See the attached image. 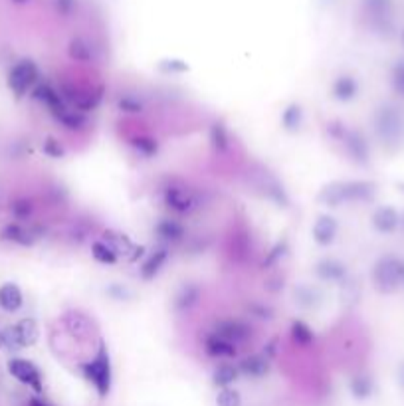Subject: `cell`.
<instances>
[{
  "label": "cell",
  "mask_w": 404,
  "mask_h": 406,
  "mask_svg": "<svg viewBox=\"0 0 404 406\" xmlns=\"http://www.w3.org/2000/svg\"><path fill=\"white\" fill-rule=\"evenodd\" d=\"M375 196L377 185L373 181H335L321 188L317 201L323 206L337 208L349 203H373Z\"/></svg>",
  "instance_id": "cell-1"
},
{
  "label": "cell",
  "mask_w": 404,
  "mask_h": 406,
  "mask_svg": "<svg viewBox=\"0 0 404 406\" xmlns=\"http://www.w3.org/2000/svg\"><path fill=\"white\" fill-rule=\"evenodd\" d=\"M373 127L380 145L390 153L404 147V109L395 103H383L373 115Z\"/></svg>",
  "instance_id": "cell-2"
},
{
  "label": "cell",
  "mask_w": 404,
  "mask_h": 406,
  "mask_svg": "<svg viewBox=\"0 0 404 406\" xmlns=\"http://www.w3.org/2000/svg\"><path fill=\"white\" fill-rule=\"evenodd\" d=\"M79 371L84 375V379L96 389L97 397L107 398L111 392L113 385V367H111V355L103 339H99L96 357L91 361H86L79 365Z\"/></svg>",
  "instance_id": "cell-3"
},
{
  "label": "cell",
  "mask_w": 404,
  "mask_h": 406,
  "mask_svg": "<svg viewBox=\"0 0 404 406\" xmlns=\"http://www.w3.org/2000/svg\"><path fill=\"white\" fill-rule=\"evenodd\" d=\"M327 135L339 141L343 145V149L347 153V157L360 167H367L370 163V147L369 141L365 139V135L359 129H351L343 121H331L327 123Z\"/></svg>",
  "instance_id": "cell-4"
},
{
  "label": "cell",
  "mask_w": 404,
  "mask_h": 406,
  "mask_svg": "<svg viewBox=\"0 0 404 406\" xmlns=\"http://www.w3.org/2000/svg\"><path fill=\"white\" fill-rule=\"evenodd\" d=\"M359 4L375 34L390 36L395 32V0H359Z\"/></svg>",
  "instance_id": "cell-5"
},
{
  "label": "cell",
  "mask_w": 404,
  "mask_h": 406,
  "mask_svg": "<svg viewBox=\"0 0 404 406\" xmlns=\"http://www.w3.org/2000/svg\"><path fill=\"white\" fill-rule=\"evenodd\" d=\"M373 283L380 293H395L404 283V260L387 254L373 265Z\"/></svg>",
  "instance_id": "cell-6"
},
{
  "label": "cell",
  "mask_w": 404,
  "mask_h": 406,
  "mask_svg": "<svg viewBox=\"0 0 404 406\" xmlns=\"http://www.w3.org/2000/svg\"><path fill=\"white\" fill-rule=\"evenodd\" d=\"M103 91H106L103 86H86V83H64L60 88L64 101L79 113L97 109L103 101Z\"/></svg>",
  "instance_id": "cell-7"
},
{
  "label": "cell",
  "mask_w": 404,
  "mask_h": 406,
  "mask_svg": "<svg viewBox=\"0 0 404 406\" xmlns=\"http://www.w3.org/2000/svg\"><path fill=\"white\" fill-rule=\"evenodd\" d=\"M9 88L14 93V98H24L26 93H32V89L36 88V83L40 81V70L36 66L34 60L24 58L18 60L9 71Z\"/></svg>",
  "instance_id": "cell-8"
},
{
  "label": "cell",
  "mask_w": 404,
  "mask_h": 406,
  "mask_svg": "<svg viewBox=\"0 0 404 406\" xmlns=\"http://www.w3.org/2000/svg\"><path fill=\"white\" fill-rule=\"evenodd\" d=\"M163 203L176 214H193L201 206V198L193 188L181 183H168L163 188Z\"/></svg>",
  "instance_id": "cell-9"
},
{
  "label": "cell",
  "mask_w": 404,
  "mask_h": 406,
  "mask_svg": "<svg viewBox=\"0 0 404 406\" xmlns=\"http://www.w3.org/2000/svg\"><path fill=\"white\" fill-rule=\"evenodd\" d=\"M2 337H4V349L10 351L32 347L38 341V323L32 318L20 319L14 325L2 329Z\"/></svg>",
  "instance_id": "cell-10"
},
{
  "label": "cell",
  "mask_w": 404,
  "mask_h": 406,
  "mask_svg": "<svg viewBox=\"0 0 404 406\" xmlns=\"http://www.w3.org/2000/svg\"><path fill=\"white\" fill-rule=\"evenodd\" d=\"M9 372L18 382H22L24 387H30L36 395H40V392L44 390L42 372H40V369H38L32 361L14 357V359H10L9 361Z\"/></svg>",
  "instance_id": "cell-11"
},
{
  "label": "cell",
  "mask_w": 404,
  "mask_h": 406,
  "mask_svg": "<svg viewBox=\"0 0 404 406\" xmlns=\"http://www.w3.org/2000/svg\"><path fill=\"white\" fill-rule=\"evenodd\" d=\"M32 99H36L38 103H42V106L50 111L54 119L62 117V115L70 109L68 103L64 101L60 89H56L52 83H48V81H38V83H36V88L32 89Z\"/></svg>",
  "instance_id": "cell-12"
},
{
  "label": "cell",
  "mask_w": 404,
  "mask_h": 406,
  "mask_svg": "<svg viewBox=\"0 0 404 406\" xmlns=\"http://www.w3.org/2000/svg\"><path fill=\"white\" fill-rule=\"evenodd\" d=\"M212 331H214L216 335L224 337L230 343H234L236 347L242 343H248V341L252 339V327L248 325L246 321H242V319H220V321L214 323V329H212Z\"/></svg>",
  "instance_id": "cell-13"
},
{
  "label": "cell",
  "mask_w": 404,
  "mask_h": 406,
  "mask_svg": "<svg viewBox=\"0 0 404 406\" xmlns=\"http://www.w3.org/2000/svg\"><path fill=\"white\" fill-rule=\"evenodd\" d=\"M258 188H262V193L268 201H272L276 206H280V208H290L291 206V198L288 195V191L283 188L278 178L273 177L270 171H262L260 173V178H258Z\"/></svg>",
  "instance_id": "cell-14"
},
{
  "label": "cell",
  "mask_w": 404,
  "mask_h": 406,
  "mask_svg": "<svg viewBox=\"0 0 404 406\" xmlns=\"http://www.w3.org/2000/svg\"><path fill=\"white\" fill-rule=\"evenodd\" d=\"M38 238H40V236H38V230L26 228V226L20 224V222H9L6 226H2V230H0V240L22 248L34 246V242Z\"/></svg>",
  "instance_id": "cell-15"
},
{
  "label": "cell",
  "mask_w": 404,
  "mask_h": 406,
  "mask_svg": "<svg viewBox=\"0 0 404 406\" xmlns=\"http://www.w3.org/2000/svg\"><path fill=\"white\" fill-rule=\"evenodd\" d=\"M168 258H171V248L165 246V244H161L157 246L153 252H151L147 260L141 264L139 268V275L143 282H153L158 274H161V270L165 268V264L168 262Z\"/></svg>",
  "instance_id": "cell-16"
},
{
  "label": "cell",
  "mask_w": 404,
  "mask_h": 406,
  "mask_svg": "<svg viewBox=\"0 0 404 406\" xmlns=\"http://www.w3.org/2000/svg\"><path fill=\"white\" fill-rule=\"evenodd\" d=\"M315 275L325 283H343L349 275V270L337 258H323L315 264Z\"/></svg>",
  "instance_id": "cell-17"
},
{
  "label": "cell",
  "mask_w": 404,
  "mask_h": 406,
  "mask_svg": "<svg viewBox=\"0 0 404 406\" xmlns=\"http://www.w3.org/2000/svg\"><path fill=\"white\" fill-rule=\"evenodd\" d=\"M155 234L157 238L168 246V244H178L186 238V228L185 224L176 218H171V216H165L155 224Z\"/></svg>",
  "instance_id": "cell-18"
},
{
  "label": "cell",
  "mask_w": 404,
  "mask_h": 406,
  "mask_svg": "<svg viewBox=\"0 0 404 406\" xmlns=\"http://www.w3.org/2000/svg\"><path fill=\"white\" fill-rule=\"evenodd\" d=\"M202 300V288L198 283L188 282L185 285L178 288V292L175 295V301H173V308L178 315H185L188 311H193L198 301Z\"/></svg>",
  "instance_id": "cell-19"
},
{
  "label": "cell",
  "mask_w": 404,
  "mask_h": 406,
  "mask_svg": "<svg viewBox=\"0 0 404 406\" xmlns=\"http://www.w3.org/2000/svg\"><path fill=\"white\" fill-rule=\"evenodd\" d=\"M62 323H64V327L70 331L71 335L78 337V339H86V337L91 335V331H94V323H91V319H89L86 313L78 311V309H70V311H66L62 318Z\"/></svg>",
  "instance_id": "cell-20"
},
{
  "label": "cell",
  "mask_w": 404,
  "mask_h": 406,
  "mask_svg": "<svg viewBox=\"0 0 404 406\" xmlns=\"http://www.w3.org/2000/svg\"><path fill=\"white\" fill-rule=\"evenodd\" d=\"M204 353L212 359H234L238 355V347L211 331L204 339Z\"/></svg>",
  "instance_id": "cell-21"
},
{
  "label": "cell",
  "mask_w": 404,
  "mask_h": 406,
  "mask_svg": "<svg viewBox=\"0 0 404 406\" xmlns=\"http://www.w3.org/2000/svg\"><path fill=\"white\" fill-rule=\"evenodd\" d=\"M238 371L248 379H262L270 372V359L264 353H254L238 362Z\"/></svg>",
  "instance_id": "cell-22"
},
{
  "label": "cell",
  "mask_w": 404,
  "mask_h": 406,
  "mask_svg": "<svg viewBox=\"0 0 404 406\" xmlns=\"http://www.w3.org/2000/svg\"><path fill=\"white\" fill-rule=\"evenodd\" d=\"M337 232H339V224L329 214H321L315 220V224H313V230H311L313 240H315L319 246L325 248L333 244L335 238H337Z\"/></svg>",
  "instance_id": "cell-23"
},
{
  "label": "cell",
  "mask_w": 404,
  "mask_h": 406,
  "mask_svg": "<svg viewBox=\"0 0 404 406\" xmlns=\"http://www.w3.org/2000/svg\"><path fill=\"white\" fill-rule=\"evenodd\" d=\"M400 226V214L393 206H380L373 212V228L380 234H393Z\"/></svg>",
  "instance_id": "cell-24"
},
{
  "label": "cell",
  "mask_w": 404,
  "mask_h": 406,
  "mask_svg": "<svg viewBox=\"0 0 404 406\" xmlns=\"http://www.w3.org/2000/svg\"><path fill=\"white\" fill-rule=\"evenodd\" d=\"M331 93H333V98L337 99V101H343V103L353 101V99L359 96V81L355 80L353 76H349V73H341V76L333 81Z\"/></svg>",
  "instance_id": "cell-25"
},
{
  "label": "cell",
  "mask_w": 404,
  "mask_h": 406,
  "mask_svg": "<svg viewBox=\"0 0 404 406\" xmlns=\"http://www.w3.org/2000/svg\"><path fill=\"white\" fill-rule=\"evenodd\" d=\"M293 300L298 303L299 308L303 309H317L319 303L323 301V293L315 285H309V283H298L293 288Z\"/></svg>",
  "instance_id": "cell-26"
},
{
  "label": "cell",
  "mask_w": 404,
  "mask_h": 406,
  "mask_svg": "<svg viewBox=\"0 0 404 406\" xmlns=\"http://www.w3.org/2000/svg\"><path fill=\"white\" fill-rule=\"evenodd\" d=\"M101 240H103L107 246L111 248L119 258L123 256L129 260V256L133 254V250H135V244L131 242V238H129L127 234H123V232H119V230H106L103 236H101Z\"/></svg>",
  "instance_id": "cell-27"
},
{
  "label": "cell",
  "mask_w": 404,
  "mask_h": 406,
  "mask_svg": "<svg viewBox=\"0 0 404 406\" xmlns=\"http://www.w3.org/2000/svg\"><path fill=\"white\" fill-rule=\"evenodd\" d=\"M24 303V295H22V290L18 288L16 283H2L0 285V308L9 313H16L18 309L22 308Z\"/></svg>",
  "instance_id": "cell-28"
},
{
  "label": "cell",
  "mask_w": 404,
  "mask_h": 406,
  "mask_svg": "<svg viewBox=\"0 0 404 406\" xmlns=\"http://www.w3.org/2000/svg\"><path fill=\"white\" fill-rule=\"evenodd\" d=\"M208 139H211V147L216 155H226L230 151V135L224 121H212L211 129H208Z\"/></svg>",
  "instance_id": "cell-29"
},
{
  "label": "cell",
  "mask_w": 404,
  "mask_h": 406,
  "mask_svg": "<svg viewBox=\"0 0 404 406\" xmlns=\"http://www.w3.org/2000/svg\"><path fill=\"white\" fill-rule=\"evenodd\" d=\"M129 145L133 147V151L141 155V157H145V159H153V157H157L158 153V141L155 137H151V135H145V133H135L129 137Z\"/></svg>",
  "instance_id": "cell-30"
},
{
  "label": "cell",
  "mask_w": 404,
  "mask_h": 406,
  "mask_svg": "<svg viewBox=\"0 0 404 406\" xmlns=\"http://www.w3.org/2000/svg\"><path fill=\"white\" fill-rule=\"evenodd\" d=\"M68 56H70L74 62L89 64L94 62V48H91V44H89L86 38L76 36V38H71L70 44H68Z\"/></svg>",
  "instance_id": "cell-31"
},
{
  "label": "cell",
  "mask_w": 404,
  "mask_h": 406,
  "mask_svg": "<svg viewBox=\"0 0 404 406\" xmlns=\"http://www.w3.org/2000/svg\"><path fill=\"white\" fill-rule=\"evenodd\" d=\"M290 335H291V341L298 345V347H311V345L315 343V333H313V329L305 323V321H301V319H293L290 325Z\"/></svg>",
  "instance_id": "cell-32"
},
{
  "label": "cell",
  "mask_w": 404,
  "mask_h": 406,
  "mask_svg": "<svg viewBox=\"0 0 404 406\" xmlns=\"http://www.w3.org/2000/svg\"><path fill=\"white\" fill-rule=\"evenodd\" d=\"M238 377H240L238 367L230 365V362H222L212 371V385L218 389H230V385H234Z\"/></svg>",
  "instance_id": "cell-33"
},
{
  "label": "cell",
  "mask_w": 404,
  "mask_h": 406,
  "mask_svg": "<svg viewBox=\"0 0 404 406\" xmlns=\"http://www.w3.org/2000/svg\"><path fill=\"white\" fill-rule=\"evenodd\" d=\"M10 214H12V218L16 222H28L32 216H34V210H36V204L32 198H28V196H18L14 201H10V206H9Z\"/></svg>",
  "instance_id": "cell-34"
},
{
  "label": "cell",
  "mask_w": 404,
  "mask_h": 406,
  "mask_svg": "<svg viewBox=\"0 0 404 406\" xmlns=\"http://www.w3.org/2000/svg\"><path fill=\"white\" fill-rule=\"evenodd\" d=\"M375 392V380L369 372H359L351 379V395L357 400H367Z\"/></svg>",
  "instance_id": "cell-35"
},
{
  "label": "cell",
  "mask_w": 404,
  "mask_h": 406,
  "mask_svg": "<svg viewBox=\"0 0 404 406\" xmlns=\"http://www.w3.org/2000/svg\"><path fill=\"white\" fill-rule=\"evenodd\" d=\"M303 125V109L299 103H290L281 113V127L288 133H298Z\"/></svg>",
  "instance_id": "cell-36"
},
{
  "label": "cell",
  "mask_w": 404,
  "mask_h": 406,
  "mask_svg": "<svg viewBox=\"0 0 404 406\" xmlns=\"http://www.w3.org/2000/svg\"><path fill=\"white\" fill-rule=\"evenodd\" d=\"M58 123L62 125L66 131H71V133H79V131H86L88 129V117H86V113H79V111H76V109H68L66 113L62 115V117H58L56 119Z\"/></svg>",
  "instance_id": "cell-37"
},
{
  "label": "cell",
  "mask_w": 404,
  "mask_h": 406,
  "mask_svg": "<svg viewBox=\"0 0 404 406\" xmlns=\"http://www.w3.org/2000/svg\"><path fill=\"white\" fill-rule=\"evenodd\" d=\"M288 252H290V240L281 238L280 242H276L272 246V250L266 254L260 268H262V270H272V268H276V265L280 264L283 258L288 256Z\"/></svg>",
  "instance_id": "cell-38"
},
{
  "label": "cell",
  "mask_w": 404,
  "mask_h": 406,
  "mask_svg": "<svg viewBox=\"0 0 404 406\" xmlns=\"http://www.w3.org/2000/svg\"><path fill=\"white\" fill-rule=\"evenodd\" d=\"M115 107L121 111V113L129 115H139L145 111V101L135 96V93H121L119 98L115 99Z\"/></svg>",
  "instance_id": "cell-39"
},
{
  "label": "cell",
  "mask_w": 404,
  "mask_h": 406,
  "mask_svg": "<svg viewBox=\"0 0 404 406\" xmlns=\"http://www.w3.org/2000/svg\"><path fill=\"white\" fill-rule=\"evenodd\" d=\"M91 256H94L96 262L103 265H113L117 264V260H119V256L115 254L111 248L107 246L103 240H96V242L91 244Z\"/></svg>",
  "instance_id": "cell-40"
},
{
  "label": "cell",
  "mask_w": 404,
  "mask_h": 406,
  "mask_svg": "<svg viewBox=\"0 0 404 406\" xmlns=\"http://www.w3.org/2000/svg\"><path fill=\"white\" fill-rule=\"evenodd\" d=\"M191 70L188 64L185 60H178V58H165L158 62V71L163 73H171V76H178V73H186Z\"/></svg>",
  "instance_id": "cell-41"
},
{
  "label": "cell",
  "mask_w": 404,
  "mask_h": 406,
  "mask_svg": "<svg viewBox=\"0 0 404 406\" xmlns=\"http://www.w3.org/2000/svg\"><path fill=\"white\" fill-rule=\"evenodd\" d=\"M248 313L256 319H262V321H272L273 315H276V311H273L272 305H268L264 301H252V303H248Z\"/></svg>",
  "instance_id": "cell-42"
},
{
  "label": "cell",
  "mask_w": 404,
  "mask_h": 406,
  "mask_svg": "<svg viewBox=\"0 0 404 406\" xmlns=\"http://www.w3.org/2000/svg\"><path fill=\"white\" fill-rule=\"evenodd\" d=\"M390 83L395 89L396 96H400L404 99V58L396 60L393 70H390Z\"/></svg>",
  "instance_id": "cell-43"
},
{
  "label": "cell",
  "mask_w": 404,
  "mask_h": 406,
  "mask_svg": "<svg viewBox=\"0 0 404 406\" xmlns=\"http://www.w3.org/2000/svg\"><path fill=\"white\" fill-rule=\"evenodd\" d=\"M52 9L58 16L70 18L78 12V0H52Z\"/></svg>",
  "instance_id": "cell-44"
},
{
  "label": "cell",
  "mask_w": 404,
  "mask_h": 406,
  "mask_svg": "<svg viewBox=\"0 0 404 406\" xmlns=\"http://www.w3.org/2000/svg\"><path fill=\"white\" fill-rule=\"evenodd\" d=\"M216 406H242V397L234 389H222L216 397Z\"/></svg>",
  "instance_id": "cell-45"
},
{
  "label": "cell",
  "mask_w": 404,
  "mask_h": 406,
  "mask_svg": "<svg viewBox=\"0 0 404 406\" xmlns=\"http://www.w3.org/2000/svg\"><path fill=\"white\" fill-rule=\"evenodd\" d=\"M106 293L113 301H129L133 298V292L123 283H111L106 290Z\"/></svg>",
  "instance_id": "cell-46"
},
{
  "label": "cell",
  "mask_w": 404,
  "mask_h": 406,
  "mask_svg": "<svg viewBox=\"0 0 404 406\" xmlns=\"http://www.w3.org/2000/svg\"><path fill=\"white\" fill-rule=\"evenodd\" d=\"M42 151H44L46 157H52V159H62L64 155H66V149H64L60 141L54 139V137H48V139L42 143Z\"/></svg>",
  "instance_id": "cell-47"
},
{
  "label": "cell",
  "mask_w": 404,
  "mask_h": 406,
  "mask_svg": "<svg viewBox=\"0 0 404 406\" xmlns=\"http://www.w3.org/2000/svg\"><path fill=\"white\" fill-rule=\"evenodd\" d=\"M278 345H280V339H278V337H273V339H270V341L264 345V351H262V353H264L270 361L278 355Z\"/></svg>",
  "instance_id": "cell-48"
},
{
  "label": "cell",
  "mask_w": 404,
  "mask_h": 406,
  "mask_svg": "<svg viewBox=\"0 0 404 406\" xmlns=\"http://www.w3.org/2000/svg\"><path fill=\"white\" fill-rule=\"evenodd\" d=\"M266 290L272 293H278L283 290V278L281 275H276V278H270L268 282H266Z\"/></svg>",
  "instance_id": "cell-49"
},
{
  "label": "cell",
  "mask_w": 404,
  "mask_h": 406,
  "mask_svg": "<svg viewBox=\"0 0 404 406\" xmlns=\"http://www.w3.org/2000/svg\"><path fill=\"white\" fill-rule=\"evenodd\" d=\"M143 254H145V248H143V246H135V250H133V254H131V256H129V262H133V264H135V262H137V260H139V258L143 256Z\"/></svg>",
  "instance_id": "cell-50"
},
{
  "label": "cell",
  "mask_w": 404,
  "mask_h": 406,
  "mask_svg": "<svg viewBox=\"0 0 404 406\" xmlns=\"http://www.w3.org/2000/svg\"><path fill=\"white\" fill-rule=\"evenodd\" d=\"M28 406H52L48 400H44V398L40 397H32L30 400H28Z\"/></svg>",
  "instance_id": "cell-51"
},
{
  "label": "cell",
  "mask_w": 404,
  "mask_h": 406,
  "mask_svg": "<svg viewBox=\"0 0 404 406\" xmlns=\"http://www.w3.org/2000/svg\"><path fill=\"white\" fill-rule=\"evenodd\" d=\"M398 379H400V385H404V365L400 367V372H398Z\"/></svg>",
  "instance_id": "cell-52"
},
{
  "label": "cell",
  "mask_w": 404,
  "mask_h": 406,
  "mask_svg": "<svg viewBox=\"0 0 404 406\" xmlns=\"http://www.w3.org/2000/svg\"><path fill=\"white\" fill-rule=\"evenodd\" d=\"M12 2H14V4H28L30 0H12Z\"/></svg>",
  "instance_id": "cell-53"
},
{
  "label": "cell",
  "mask_w": 404,
  "mask_h": 406,
  "mask_svg": "<svg viewBox=\"0 0 404 406\" xmlns=\"http://www.w3.org/2000/svg\"><path fill=\"white\" fill-rule=\"evenodd\" d=\"M0 349H4V337H2V331H0Z\"/></svg>",
  "instance_id": "cell-54"
},
{
  "label": "cell",
  "mask_w": 404,
  "mask_h": 406,
  "mask_svg": "<svg viewBox=\"0 0 404 406\" xmlns=\"http://www.w3.org/2000/svg\"><path fill=\"white\" fill-rule=\"evenodd\" d=\"M400 228H403V232H404V214L400 216Z\"/></svg>",
  "instance_id": "cell-55"
},
{
  "label": "cell",
  "mask_w": 404,
  "mask_h": 406,
  "mask_svg": "<svg viewBox=\"0 0 404 406\" xmlns=\"http://www.w3.org/2000/svg\"><path fill=\"white\" fill-rule=\"evenodd\" d=\"M400 40H403V46H404V30H403V34H400Z\"/></svg>",
  "instance_id": "cell-56"
},
{
  "label": "cell",
  "mask_w": 404,
  "mask_h": 406,
  "mask_svg": "<svg viewBox=\"0 0 404 406\" xmlns=\"http://www.w3.org/2000/svg\"><path fill=\"white\" fill-rule=\"evenodd\" d=\"M398 186H400V191H403V193H404V185H398Z\"/></svg>",
  "instance_id": "cell-57"
}]
</instances>
